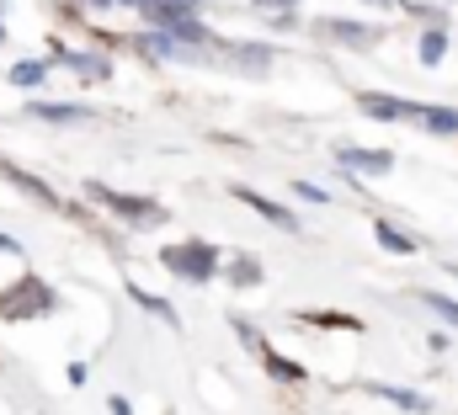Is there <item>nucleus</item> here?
Listing matches in <instances>:
<instances>
[{
    "label": "nucleus",
    "mask_w": 458,
    "mask_h": 415,
    "mask_svg": "<svg viewBox=\"0 0 458 415\" xmlns=\"http://www.w3.org/2000/svg\"><path fill=\"white\" fill-rule=\"evenodd\" d=\"M160 261H165L176 277H187V283H208L214 267H219V250H214L208 240H192V245H171V250H160Z\"/></svg>",
    "instance_id": "nucleus-1"
},
{
    "label": "nucleus",
    "mask_w": 458,
    "mask_h": 415,
    "mask_svg": "<svg viewBox=\"0 0 458 415\" xmlns=\"http://www.w3.org/2000/svg\"><path fill=\"white\" fill-rule=\"evenodd\" d=\"M86 198H97L107 213H123V218H133V224H160V218H165V213H160V203L123 198V192H113V187H102V182H86Z\"/></svg>",
    "instance_id": "nucleus-2"
},
{
    "label": "nucleus",
    "mask_w": 458,
    "mask_h": 415,
    "mask_svg": "<svg viewBox=\"0 0 458 415\" xmlns=\"http://www.w3.org/2000/svg\"><path fill=\"white\" fill-rule=\"evenodd\" d=\"M48 304H54V293H48V288H38V277H27L16 293H5V299H0V314H5V319H21V314H38V309H48Z\"/></svg>",
    "instance_id": "nucleus-3"
},
{
    "label": "nucleus",
    "mask_w": 458,
    "mask_h": 415,
    "mask_svg": "<svg viewBox=\"0 0 458 415\" xmlns=\"http://www.w3.org/2000/svg\"><path fill=\"white\" fill-rule=\"evenodd\" d=\"M336 165H346V171H362V176H384L394 160H389L384 149H342V155H336Z\"/></svg>",
    "instance_id": "nucleus-4"
},
{
    "label": "nucleus",
    "mask_w": 458,
    "mask_h": 415,
    "mask_svg": "<svg viewBox=\"0 0 458 415\" xmlns=\"http://www.w3.org/2000/svg\"><path fill=\"white\" fill-rule=\"evenodd\" d=\"M362 112H368V117H384V123H394V117H416L421 106L400 102V97H378V91H368V97H362Z\"/></svg>",
    "instance_id": "nucleus-5"
},
{
    "label": "nucleus",
    "mask_w": 458,
    "mask_h": 415,
    "mask_svg": "<svg viewBox=\"0 0 458 415\" xmlns=\"http://www.w3.org/2000/svg\"><path fill=\"white\" fill-rule=\"evenodd\" d=\"M0 176H5V182H16V187H21V192H32V198H38V203H59V198H54V192H48V187H43V182H38V176H27V171H16V165H11V160H0Z\"/></svg>",
    "instance_id": "nucleus-6"
},
{
    "label": "nucleus",
    "mask_w": 458,
    "mask_h": 415,
    "mask_svg": "<svg viewBox=\"0 0 458 415\" xmlns=\"http://www.w3.org/2000/svg\"><path fill=\"white\" fill-rule=\"evenodd\" d=\"M234 198H240V203H250V208H256V213H261V218H272V224H283V229H299V224H293V213H288V208L267 203V198H256V192H245V187H240V192H234Z\"/></svg>",
    "instance_id": "nucleus-7"
},
{
    "label": "nucleus",
    "mask_w": 458,
    "mask_h": 415,
    "mask_svg": "<svg viewBox=\"0 0 458 415\" xmlns=\"http://www.w3.org/2000/svg\"><path fill=\"white\" fill-rule=\"evenodd\" d=\"M368 389H373V394H378V400H389V405H400V411H427V400H421V394H411V389H394V384H368Z\"/></svg>",
    "instance_id": "nucleus-8"
},
{
    "label": "nucleus",
    "mask_w": 458,
    "mask_h": 415,
    "mask_svg": "<svg viewBox=\"0 0 458 415\" xmlns=\"http://www.w3.org/2000/svg\"><path fill=\"white\" fill-rule=\"evenodd\" d=\"M43 75H48L43 59H21V64L11 70V86H43Z\"/></svg>",
    "instance_id": "nucleus-9"
},
{
    "label": "nucleus",
    "mask_w": 458,
    "mask_h": 415,
    "mask_svg": "<svg viewBox=\"0 0 458 415\" xmlns=\"http://www.w3.org/2000/svg\"><path fill=\"white\" fill-rule=\"evenodd\" d=\"M378 245H384V250H394V256H411V250H416V240H405L394 224H378Z\"/></svg>",
    "instance_id": "nucleus-10"
},
{
    "label": "nucleus",
    "mask_w": 458,
    "mask_h": 415,
    "mask_svg": "<svg viewBox=\"0 0 458 415\" xmlns=\"http://www.w3.org/2000/svg\"><path fill=\"white\" fill-rule=\"evenodd\" d=\"M421 117H427L432 133H458V112H448V106H427Z\"/></svg>",
    "instance_id": "nucleus-11"
},
{
    "label": "nucleus",
    "mask_w": 458,
    "mask_h": 415,
    "mask_svg": "<svg viewBox=\"0 0 458 415\" xmlns=\"http://www.w3.org/2000/svg\"><path fill=\"white\" fill-rule=\"evenodd\" d=\"M32 117H43V123H70V117H81V112L64 106V102H38L32 106Z\"/></svg>",
    "instance_id": "nucleus-12"
},
{
    "label": "nucleus",
    "mask_w": 458,
    "mask_h": 415,
    "mask_svg": "<svg viewBox=\"0 0 458 415\" xmlns=\"http://www.w3.org/2000/svg\"><path fill=\"white\" fill-rule=\"evenodd\" d=\"M229 277H234V288H250V283H261V267H256L250 256H240V261L229 267Z\"/></svg>",
    "instance_id": "nucleus-13"
},
{
    "label": "nucleus",
    "mask_w": 458,
    "mask_h": 415,
    "mask_svg": "<svg viewBox=\"0 0 458 415\" xmlns=\"http://www.w3.org/2000/svg\"><path fill=\"white\" fill-rule=\"evenodd\" d=\"M443 54H448V38H443V32H437V27H432V32H427V38H421V59H427V64H437V59H443Z\"/></svg>",
    "instance_id": "nucleus-14"
},
{
    "label": "nucleus",
    "mask_w": 458,
    "mask_h": 415,
    "mask_svg": "<svg viewBox=\"0 0 458 415\" xmlns=\"http://www.w3.org/2000/svg\"><path fill=\"white\" fill-rule=\"evenodd\" d=\"M128 293H133V299H139V304H144V309H149V314H160L165 325H176V309H171L165 299H149V293H139V288H128Z\"/></svg>",
    "instance_id": "nucleus-15"
},
{
    "label": "nucleus",
    "mask_w": 458,
    "mask_h": 415,
    "mask_svg": "<svg viewBox=\"0 0 458 415\" xmlns=\"http://www.w3.org/2000/svg\"><path fill=\"white\" fill-rule=\"evenodd\" d=\"M229 54H234L240 64H250V70H261V64H272V54H267V48H250V43H240V48H229Z\"/></svg>",
    "instance_id": "nucleus-16"
},
{
    "label": "nucleus",
    "mask_w": 458,
    "mask_h": 415,
    "mask_svg": "<svg viewBox=\"0 0 458 415\" xmlns=\"http://www.w3.org/2000/svg\"><path fill=\"white\" fill-rule=\"evenodd\" d=\"M421 299H427V309H437L448 325H458V304L454 299H443V293H421Z\"/></svg>",
    "instance_id": "nucleus-17"
},
{
    "label": "nucleus",
    "mask_w": 458,
    "mask_h": 415,
    "mask_svg": "<svg viewBox=\"0 0 458 415\" xmlns=\"http://www.w3.org/2000/svg\"><path fill=\"white\" fill-rule=\"evenodd\" d=\"M331 38H342V43H368V32H362L357 21H331Z\"/></svg>",
    "instance_id": "nucleus-18"
},
{
    "label": "nucleus",
    "mask_w": 458,
    "mask_h": 415,
    "mask_svg": "<svg viewBox=\"0 0 458 415\" xmlns=\"http://www.w3.org/2000/svg\"><path fill=\"white\" fill-rule=\"evenodd\" d=\"M267 368H272L277 378H304V368H293V362H283V357H272V351H267Z\"/></svg>",
    "instance_id": "nucleus-19"
},
{
    "label": "nucleus",
    "mask_w": 458,
    "mask_h": 415,
    "mask_svg": "<svg viewBox=\"0 0 458 415\" xmlns=\"http://www.w3.org/2000/svg\"><path fill=\"white\" fill-rule=\"evenodd\" d=\"M293 198H310V203H326V192L315 182H293Z\"/></svg>",
    "instance_id": "nucleus-20"
},
{
    "label": "nucleus",
    "mask_w": 458,
    "mask_h": 415,
    "mask_svg": "<svg viewBox=\"0 0 458 415\" xmlns=\"http://www.w3.org/2000/svg\"><path fill=\"white\" fill-rule=\"evenodd\" d=\"M256 5H272V11H283V5H299V0H256Z\"/></svg>",
    "instance_id": "nucleus-21"
},
{
    "label": "nucleus",
    "mask_w": 458,
    "mask_h": 415,
    "mask_svg": "<svg viewBox=\"0 0 458 415\" xmlns=\"http://www.w3.org/2000/svg\"><path fill=\"white\" fill-rule=\"evenodd\" d=\"M0 43H5V27H0Z\"/></svg>",
    "instance_id": "nucleus-22"
},
{
    "label": "nucleus",
    "mask_w": 458,
    "mask_h": 415,
    "mask_svg": "<svg viewBox=\"0 0 458 415\" xmlns=\"http://www.w3.org/2000/svg\"><path fill=\"white\" fill-rule=\"evenodd\" d=\"M182 5H198V0H182Z\"/></svg>",
    "instance_id": "nucleus-23"
}]
</instances>
